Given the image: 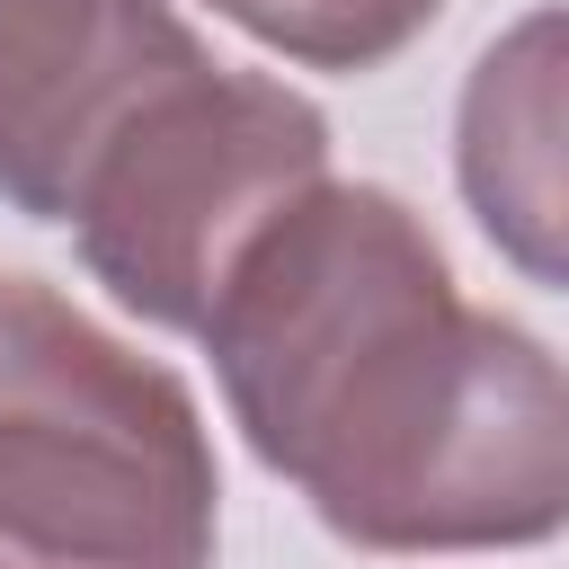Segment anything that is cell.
Segmentation results:
<instances>
[{"label":"cell","instance_id":"4","mask_svg":"<svg viewBox=\"0 0 569 569\" xmlns=\"http://www.w3.org/2000/svg\"><path fill=\"white\" fill-rule=\"evenodd\" d=\"M204 62L169 0H0V196L71 222L107 151Z\"/></svg>","mask_w":569,"mask_h":569},{"label":"cell","instance_id":"2","mask_svg":"<svg viewBox=\"0 0 569 569\" xmlns=\"http://www.w3.org/2000/svg\"><path fill=\"white\" fill-rule=\"evenodd\" d=\"M187 382L36 276H0V569H213Z\"/></svg>","mask_w":569,"mask_h":569},{"label":"cell","instance_id":"1","mask_svg":"<svg viewBox=\"0 0 569 569\" xmlns=\"http://www.w3.org/2000/svg\"><path fill=\"white\" fill-rule=\"evenodd\" d=\"M222 400L356 551H507L569 525V365L453 293L391 187H311L222 276Z\"/></svg>","mask_w":569,"mask_h":569},{"label":"cell","instance_id":"6","mask_svg":"<svg viewBox=\"0 0 569 569\" xmlns=\"http://www.w3.org/2000/svg\"><path fill=\"white\" fill-rule=\"evenodd\" d=\"M436 9L445 0H213V18L311 71H373L400 44H418Z\"/></svg>","mask_w":569,"mask_h":569},{"label":"cell","instance_id":"5","mask_svg":"<svg viewBox=\"0 0 569 569\" xmlns=\"http://www.w3.org/2000/svg\"><path fill=\"white\" fill-rule=\"evenodd\" d=\"M453 178L507 267L569 293V9L516 18L462 80Z\"/></svg>","mask_w":569,"mask_h":569},{"label":"cell","instance_id":"3","mask_svg":"<svg viewBox=\"0 0 569 569\" xmlns=\"http://www.w3.org/2000/svg\"><path fill=\"white\" fill-rule=\"evenodd\" d=\"M329 178V116L284 80L204 62L89 178L71 231L89 276L151 329H204L231 258Z\"/></svg>","mask_w":569,"mask_h":569}]
</instances>
